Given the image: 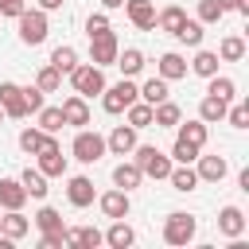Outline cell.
Returning <instances> with one entry per match:
<instances>
[{
    "label": "cell",
    "instance_id": "obj_7",
    "mask_svg": "<svg viewBox=\"0 0 249 249\" xmlns=\"http://www.w3.org/2000/svg\"><path fill=\"white\" fill-rule=\"evenodd\" d=\"M35 156H39V171H43L47 179H62V175H66V156H62V148H58V140H54L51 132L43 136V144H39Z\"/></svg>",
    "mask_w": 249,
    "mask_h": 249
},
{
    "label": "cell",
    "instance_id": "obj_23",
    "mask_svg": "<svg viewBox=\"0 0 249 249\" xmlns=\"http://www.w3.org/2000/svg\"><path fill=\"white\" fill-rule=\"evenodd\" d=\"M179 132H175V140H187V144H195V148H206V136H210V128H206V121H179L175 124Z\"/></svg>",
    "mask_w": 249,
    "mask_h": 249
},
{
    "label": "cell",
    "instance_id": "obj_2",
    "mask_svg": "<svg viewBox=\"0 0 249 249\" xmlns=\"http://www.w3.org/2000/svg\"><path fill=\"white\" fill-rule=\"evenodd\" d=\"M16 27H19V43H27V47L47 43V31H51V23H47V12H43V8H23V12L16 16Z\"/></svg>",
    "mask_w": 249,
    "mask_h": 249
},
{
    "label": "cell",
    "instance_id": "obj_51",
    "mask_svg": "<svg viewBox=\"0 0 249 249\" xmlns=\"http://www.w3.org/2000/svg\"><path fill=\"white\" fill-rule=\"evenodd\" d=\"M218 4H222L226 12H233V8H237V0H218Z\"/></svg>",
    "mask_w": 249,
    "mask_h": 249
},
{
    "label": "cell",
    "instance_id": "obj_34",
    "mask_svg": "<svg viewBox=\"0 0 249 249\" xmlns=\"http://www.w3.org/2000/svg\"><path fill=\"white\" fill-rule=\"evenodd\" d=\"M218 58H222V62H241V58H245V39H241V35H226V39L218 43Z\"/></svg>",
    "mask_w": 249,
    "mask_h": 249
},
{
    "label": "cell",
    "instance_id": "obj_26",
    "mask_svg": "<svg viewBox=\"0 0 249 249\" xmlns=\"http://www.w3.org/2000/svg\"><path fill=\"white\" fill-rule=\"evenodd\" d=\"M113 66H121V74H124V78H136V74L144 70V51L124 47V51H117V62H113Z\"/></svg>",
    "mask_w": 249,
    "mask_h": 249
},
{
    "label": "cell",
    "instance_id": "obj_20",
    "mask_svg": "<svg viewBox=\"0 0 249 249\" xmlns=\"http://www.w3.org/2000/svg\"><path fill=\"white\" fill-rule=\"evenodd\" d=\"M101 241H105V245H113V249H128V245L136 241V230H132L124 218H113V226L101 233Z\"/></svg>",
    "mask_w": 249,
    "mask_h": 249
},
{
    "label": "cell",
    "instance_id": "obj_30",
    "mask_svg": "<svg viewBox=\"0 0 249 249\" xmlns=\"http://www.w3.org/2000/svg\"><path fill=\"white\" fill-rule=\"evenodd\" d=\"M226 105L230 101H222V97H202L198 101V121H206V124H218V121H226Z\"/></svg>",
    "mask_w": 249,
    "mask_h": 249
},
{
    "label": "cell",
    "instance_id": "obj_46",
    "mask_svg": "<svg viewBox=\"0 0 249 249\" xmlns=\"http://www.w3.org/2000/svg\"><path fill=\"white\" fill-rule=\"evenodd\" d=\"M62 245H66V230H54V233L39 237V249H62Z\"/></svg>",
    "mask_w": 249,
    "mask_h": 249
},
{
    "label": "cell",
    "instance_id": "obj_50",
    "mask_svg": "<svg viewBox=\"0 0 249 249\" xmlns=\"http://www.w3.org/2000/svg\"><path fill=\"white\" fill-rule=\"evenodd\" d=\"M121 4H124V0H101V8H105V12H113V8H121Z\"/></svg>",
    "mask_w": 249,
    "mask_h": 249
},
{
    "label": "cell",
    "instance_id": "obj_8",
    "mask_svg": "<svg viewBox=\"0 0 249 249\" xmlns=\"http://www.w3.org/2000/svg\"><path fill=\"white\" fill-rule=\"evenodd\" d=\"M117 51H121V43H117V35H113V27L109 31H101V35H89V62L93 66H113L117 62Z\"/></svg>",
    "mask_w": 249,
    "mask_h": 249
},
{
    "label": "cell",
    "instance_id": "obj_33",
    "mask_svg": "<svg viewBox=\"0 0 249 249\" xmlns=\"http://www.w3.org/2000/svg\"><path fill=\"white\" fill-rule=\"evenodd\" d=\"M202 35H206V23H198V19H183V27L175 31V39L183 47H202Z\"/></svg>",
    "mask_w": 249,
    "mask_h": 249
},
{
    "label": "cell",
    "instance_id": "obj_19",
    "mask_svg": "<svg viewBox=\"0 0 249 249\" xmlns=\"http://www.w3.org/2000/svg\"><path fill=\"white\" fill-rule=\"evenodd\" d=\"M156 74H160L163 82H179V78H187V58L175 54V51H167V54H160V62H156Z\"/></svg>",
    "mask_w": 249,
    "mask_h": 249
},
{
    "label": "cell",
    "instance_id": "obj_1",
    "mask_svg": "<svg viewBox=\"0 0 249 249\" xmlns=\"http://www.w3.org/2000/svg\"><path fill=\"white\" fill-rule=\"evenodd\" d=\"M128 156H132V163L144 171V179H167V171H171V156L160 152L156 144H136Z\"/></svg>",
    "mask_w": 249,
    "mask_h": 249
},
{
    "label": "cell",
    "instance_id": "obj_49",
    "mask_svg": "<svg viewBox=\"0 0 249 249\" xmlns=\"http://www.w3.org/2000/svg\"><path fill=\"white\" fill-rule=\"evenodd\" d=\"M237 187H241V191H249V167H245V171H237Z\"/></svg>",
    "mask_w": 249,
    "mask_h": 249
},
{
    "label": "cell",
    "instance_id": "obj_14",
    "mask_svg": "<svg viewBox=\"0 0 249 249\" xmlns=\"http://www.w3.org/2000/svg\"><path fill=\"white\" fill-rule=\"evenodd\" d=\"M136 144H140V140H136V128H132V124H117V128L105 136V152H113V156H128Z\"/></svg>",
    "mask_w": 249,
    "mask_h": 249
},
{
    "label": "cell",
    "instance_id": "obj_39",
    "mask_svg": "<svg viewBox=\"0 0 249 249\" xmlns=\"http://www.w3.org/2000/svg\"><path fill=\"white\" fill-rule=\"evenodd\" d=\"M35 86H39L43 93H58V89H62V74H58V70H54V66L47 62V66H43V70L35 74Z\"/></svg>",
    "mask_w": 249,
    "mask_h": 249
},
{
    "label": "cell",
    "instance_id": "obj_48",
    "mask_svg": "<svg viewBox=\"0 0 249 249\" xmlns=\"http://www.w3.org/2000/svg\"><path fill=\"white\" fill-rule=\"evenodd\" d=\"M39 8H43V12H58V8H62V0H39Z\"/></svg>",
    "mask_w": 249,
    "mask_h": 249
},
{
    "label": "cell",
    "instance_id": "obj_24",
    "mask_svg": "<svg viewBox=\"0 0 249 249\" xmlns=\"http://www.w3.org/2000/svg\"><path fill=\"white\" fill-rule=\"evenodd\" d=\"M179 121H183V109H179L171 97L160 101V105H152V124H156V128H175Z\"/></svg>",
    "mask_w": 249,
    "mask_h": 249
},
{
    "label": "cell",
    "instance_id": "obj_28",
    "mask_svg": "<svg viewBox=\"0 0 249 249\" xmlns=\"http://www.w3.org/2000/svg\"><path fill=\"white\" fill-rule=\"evenodd\" d=\"M19 183H23L27 198H47V175H43L39 167H23V171H19Z\"/></svg>",
    "mask_w": 249,
    "mask_h": 249
},
{
    "label": "cell",
    "instance_id": "obj_4",
    "mask_svg": "<svg viewBox=\"0 0 249 249\" xmlns=\"http://www.w3.org/2000/svg\"><path fill=\"white\" fill-rule=\"evenodd\" d=\"M136 97H140V86H136L132 78H121V82H113V86H105V89H101V109L117 117V113H124Z\"/></svg>",
    "mask_w": 249,
    "mask_h": 249
},
{
    "label": "cell",
    "instance_id": "obj_21",
    "mask_svg": "<svg viewBox=\"0 0 249 249\" xmlns=\"http://www.w3.org/2000/svg\"><path fill=\"white\" fill-rule=\"evenodd\" d=\"M27 191L19 179H0V210H23Z\"/></svg>",
    "mask_w": 249,
    "mask_h": 249
},
{
    "label": "cell",
    "instance_id": "obj_38",
    "mask_svg": "<svg viewBox=\"0 0 249 249\" xmlns=\"http://www.w3.org/2000/svg\"><path fill=\"white\" fill-rule=\"evenodd\" d=\"M124 117H128V124H132V128H148V124H152V105L136 97V101L124 109Z\"/></svg>",
    "mask_w": 249,
    "mask_h": 249
},
{
    "label": "cell",
    "instance_id": "obj_45",
    "mask_svg": "<svg viewBox=\"0 0 249 249\" xmlns=\"http://www.w3.org/2000/svg\"><path fill=\"white\" fill-rule=\"evenodd\" d=\"M101 31H109V16L105 12H89L86 16V35H101Z\"/></svg>",
    "mask_w": 249,
    "mask_h": 249
},
{
    "label": "cell",
    "instance_id": "obj_22",
    "mask_svg": "<svg viewBox=\"0 0 249 249\" xmlns=\"http://www.w3.org/2000/svg\"><path fill=\"white\" fill-rule=\"evenodd\" d=\"M218 66H222V58H218V51H206V47H195V58H191V74H198V78H210V74H218Z\"/></svg>",
    "mask_w": 249,
    "mask_h": 249
},
{
    "label": "cell",
    "instance_id": "obj_16",
    "mask_svg": "<svg viewBox=\"0 0 249 249\" xmlns=\"http://www.w3.org/2000/svg\"><path fill=\"white\" fill-rule=\"evenodd\" d=\"M0 233H4L8 241H19V237L31 233V218H27L23 210H4V214H0Z\"/></svg>",
    "mask_w": 249,
    "mask_h": 249
},
{
    "label": "cell",
    "instance_id": "obj_18",
    "mask_svg": "<svg viewBox=\"0 0 249 249\" xmlns=\"http://www.w3.org/2000/svg\"><path fill=\"white\" fill-rule=\"evenodd\" d=\"M218 230H222V237H241L245 233V214H241V206H222L218 210Z\"/></svg>",
    "mask_w": 249,
    "mask_h": 249
},
{
    "label": "cell",
    "instance_id": "obj_25",
    "mask_svg": "<svg viewBox=\"0 0 249 249\" xmlns=\"http://www.w3.org/2000/svg\"><path fill=\"white\" fill-rule=\"evenodd\" d=\"M167 183L175 187V191H195L198 187V175H195V167L191 163H171V171H167Z\"/></svg>",
    "mask_w": 249,
    "mask_h": 249
},
{
    "label": "cell",
    "instance_id": "obj_17",
    "mask_svg": "<svg viewBox=\"0 0 249 249\" xmlns=\"http://www.w3.org/2000/svg\"><path fill=\"white\" fill-rule=\"evenodd\" d=\"M140 183H144V171H140L132 160H121V163L113 167V187H121V191H128V195H132Z\"/></svg>",
    "mask_w": 249,
    "mask_h": 249
},
{
    "label": "cell",
    "instance_id": "obj_3",
    "mask_svg": "<svg viewBox=\"0 0 249 249\" xmlns=\"http://www.w3.org/2000/svg\"><path fill=\"white\" fill-rule=\"evenodd\" d=\"M66 78H70L74 93H82L86 101H89V97H101V89H105V74H101V66H93V62H78Z\"/></svg>",
    "mask_w": 249,
    "mask_h": 249
},
{
    "label": "cell",
    "instance_id": "obj_9",
    "mask_svg": "<svg viewBox=\"0 0 249 249\" xmlns=\"http://www.w3.org/2000/svg\"><path fill=\"white\" fill-rule=\"evenodd\" d=\"M0 109H4V117H12V121L31 117L27 105H23V86H16V82H0Z\"/></svg>",
    "mask_w": 249,
    "mask_h": 249
},
{
    "label": "cell",
    "instance_id": "obj_11",
    "mask_svg": "<svg viewBox=\"0 0 249 249\" xmlns=\"http://www.w3.org/2000/svg\"><path fill=\"white\" fill-rule=\"evenodd\" d=\"M58 109H62V121H66L70 128H86V124H89V101H86L82 93H70Z\"/></svg>",
    "mask_w": 249,
    "mask_h": 249
},
{
    "label": "cell",
    "instance_id": "obj_29",
    "mask_svg": "<svg viewBox=\"0 0 249 249\" xmlns=\"http://www.w3.org/2000/svg\"><path fill=\"white\" fill-rule=\"evenodd\" d=\"M183 19H187V12H183L179 4H167L163 12H156V27H160V31H167V35H175V31L183 27Z\"/></svg>",
    "mask_w": 249,
    "mask_h": 249
},
{
    "label": "cell",
    "instance_id": "obj_6",
    "mask_svg": "<svg viewBox=\"0 0 249 249\" xmlns=\"http://www.w3.org/2000/svg\"><path fill=\"white\" fill-rule=\"evenodd\" d=\"M70 152H74V160H78V163H97V160L105 156V136H101V132H93V128H78V132H74Z\"/></svg>",
    "mask_w": 249,
    "mask_h": 249
},
{
    "label": "cell",
    "instance_id": "obj_43",
    "mask_svg": "<svg viewBox=\"0 0 249 249\" xmlns=\"http://www.w3.org/2000/svg\"><path fill=\"white\" fill-rule=\"evenodd\" d=\"M226 16V8L218 0H198V23H218Z\"/></svg>",
    "mask_w": 249,
    "mask_h": 249
},
{
    "label": "cell",
    "instance_id": "obj_37",
    "mask_svg": "<svg viewBox=\"0 0 249 249\" xmlns=\"http://www.w3.org/2000/svg\"><path fill=\"white\" fill-rule=\"evenodd\" d=\"M31 222H35V226H39L43 233H54V230H66V222H62V214H58L54 206H39V214H35Z\"/></svg>",
    "mask_w": 249,
    "mask_h": 249
},
{
    "label": "cell",
    "instance_id": "obj_31",
    "mask_svg": "<svg viewBox=\"0 0 249 249\" xmlns=\"http://www.w3.org/2000/svg\"><path fill=\"white\" fill-rule=\"evenodd\" d=\"M66 245L97 249V245H101V230H93V226H74V230H66Z\"/></svg>",
    "mask_w": 249,
    "mask_h": 249
},
{
    "label": "cell",
    "instance_id": "obj_32",
    "mask_svg": "<svg viewBox=\"0 0 249 249\" xmlns=\"http://www.w3.org/2000/svg\"><path fill=\"white\" fill-rule=\"evenodd\" d=\"M35 121H39V128H43V132H51V136L66 128V121H62V109H58V105H43V109L35 113Z\"/></svg>",
    "mask_w": 249,
    "mask_h": 249
},
{
    "label": "cell",
    "instance_id": "obj_44",
    "mask_svg": "<svg viewBox=\"0 0 249 249\" xmlns=\"http://www.w3.org/2000/svg\"><path fill=\"white\" fill-rule=\"evenodd\" d=\"M23 105H27V113H39L47 105V93L39 86H23Z\"/></svg>",
    "mask_w": 249,
    "mask_h": 249
},
{
    "label": "cell",
    "instance_id": "obj_10",
    "mask_svg": "<svg viewBox=\"0 0 249 249\" xmlns=\"http://www.w3.org/2000/svg\"><path fill=\"white\" fill-rule=\"evenodd\" d=\"M97 206H101V214H105V218H128V210H132V198H128V191L113 187V191L97 195Z\"/></svg>",
    "mask_w": 249,
    "mask_h": 249
},
{
    "label": "cell",
    "instance_id": "obj_13",
    "mask_svg": "<svg viewBox=\"0 0 249 249\" xmlns=\"http://www.w3.org/2000/svg\"><path fill=\"white\" fill-rule=\"evenodd\" d=\"M121 8L128 12L132 27H140V31H156V4H152V0H124Z\"/></svg>",
    "mask_w": 249,
    "mask_h": 249
},
{
    "label": "cell",
    "instance_id": "obj_40",
    "mask_svg": "<svg viewBox=\"0 0 249 249\" xmlns=\"http://www.w3.org/2000/svg\"><path fill=\"white\" fill-rule=\"evenodd\" d=\"M226 121L233 124V128H249V101L241 97H233V105H226Z\"/></svg>",
    "mask_w": 249,
    "mask_h": 249
},
{
    "label": "cell",
    "instance_id": "obj_15",
    "mask_svg": "<svg viewBox=\"0 0 249 249\" xmlns=\"http://www.w3.org/2000/svg\"><path fill=\"white\" fill-rule=\"evenodd\" d=\"M195 163H198V167H195L198 183H222V179H226V171H230L226 156H198Z\"/></svg>",
    "mask_w": 249,
    "mask_h": 249
},
{
    "label": "cell",
    "instance_id": "obj_35",
    "mask_svg": "<svg viewBox=\"0 0 249 249\" xmlns=\"http://www.w3.org/2000/svg\"><path fill=\"white\" fill-rule=\"evenodd\" d=\"M51 66H54L58 74H70V70L78 66V51H74L70 43H62V47H54V51H51Z\"/></svg>",
    "mask_w": 249,
    "mask_h": 249
},
{
    "label": "cell",
    "instance_id": "obj_12",
    "mask_svg": "<svg viewBox=\"0 0 249 249\" xmlns=\"http://www.w3.org/2000/svg\"><path fill=\"white\" fill-rule=\"evenodd\" d=\"M66 198H70V206H89L93 198H97V191H93V179L89 175H70L66 179Z\"/></svg>",
    "mask_w": 249,
    "mask_h": 249
},
{
    "label": "cell",
    "instance_id": "obj_47",
    "mask_svg": "<svg viewBox=\"0 0 249 249\" xmlns=\"http://www.w3.org/2000/svg\"><path fill=\"white\" fill-rule=\"evenodd\" d=\"M23 8H27V0H0V16H8V19H16Z\"/></svg>",
    "mask_w": 249,
    "mask_h": 249
},
{
    "label": "cell",
    "instance_id": "obj_42",
    "mask_svg": "<svg viewBox=\"0 0 249 249\" xmlns=\"http://www.w3.org/2000/svg\"><path fill=\"white\" fill-rule=\"evenodd\" d=\"M198 152H202V148H195V144H187V140H175V144H171V163H195Z\"/></svg>",
    "mask_w": 249,
    "mask_h": 249
},
{
    "label": "cell",
    "instance_id": "obj_36",
    "mask_svg": "<svg viewBox=\"0 0 249 249\" xmlns=\"http://www.w3.org/2000/svg\"><path fill=\"white\" fill-rule=\"evenodd\" d=\"M140 101H148V105H160V101H167V82L156 74V78H148L144 86H140Z\"/></svg>",
    "mask_w": 249,
    "mask_h": 249
},
{
    "label": "cell",
    "instance_id": "obj_41",
    "mask_svg": "<svg viewBox=\"0 0 249 249\" xmlns=\"http://www.w3.org/2000/svg\"><path fill=\"white\" fill-rule=\"evenodd\" d=\"M43 136H47V132H43L39 124H27V128H19V148H23L27 156H35L39 144H43Z\"/></svg>",
    "mask_w": 249,
    "mask_h": 249
},
{
    "label": "cell",
    "instance_id": "obj_27",
    "mask_svg": "<svg viewBox=\"0 0 249 249\" xmlns=\"http://www.w3.org/2000/svg\"><path fill=\"white\" fill-rule=\"evenodd\" d=\"M206 93H210V97H222V101H233V97H237V82H233L230 74H210V78H206Z\"/></svg>",
    "mask_w": 249,
    "mask_h": 249
},
{
    "label": "cell",
    "instance_id": "obj_52",
    "mask_svg": "<svg viewBox=\"0 0 249 249\" xmlns=\"http://www.w3.org/2000/svg\"><path fill=\"white\" fill-rule=\"evenodd\" d=\"M0 121H4V109H0Z\"/></svg>",
    "mask_w": 249,
    "mask_h": 249
},
{
    "label": "cell",
    "instance_id": "obj_5",
    "mask_svg": "<svg viewBox=\"0 0 249 249\" xmlns=\"http://www.w3.org/2000/svg\"><path fill=\"white\" fill-rule=\"evenodd\" d=\"M195 230H198V222H195V214H187V210H171V214L163 218V241H167V245H187V241H195Z\"/></svg>",
    "mask_w": 249,
    "mask_h": 249
}]
</instances>
